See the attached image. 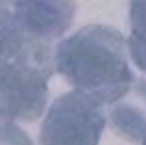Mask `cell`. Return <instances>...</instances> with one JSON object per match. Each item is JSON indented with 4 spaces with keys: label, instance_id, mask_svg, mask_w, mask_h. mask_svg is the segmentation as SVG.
<instances>
[{
    "label": "cell",
    "instance_id": "7",
    "mask_svg": "<svg viewBox=\"0 0 146 145\" xmlns=\"http://www.w3.org/2000/svg\"><path fill=\"white\" fill-rule=\"evenodd\" d=\"M19 28L13 14L6 8L0 7V49Z\"/></svg>",
    "mask_w": 146,
    "mask_h": 145
},
{
    "label": "cell",
    "instance_id": "6",
    "mask_svg": "<svg viewBox=\"0 0 146 145\" xmlns=\"http://www.w3.org/2000/svg\"><path fill=\"white\" fill-rule=\"evenodd\" d=\"M0 145H33L31 139L12 121L0 124Z\"/></svg>",
    "mask_w": 146,
    "mask_h": 145
},
{
    "label": "cell",
    "instance_id": "3",
    "mask_svg": "<svg viewBox=\"0 0 146 145\" xmlns=\"http://www.w3.org/2000/svg\"><path fill=\"white\" fill-rule=\"evenodd\" d=\"M104 103L74 90L56 98L43 121L41 145H98L105 126Z\"/></svg>",
    "mask_w": 146,
    "mask_h": 145
},
{
    "label": "cell",
    "instance_id": "4",
    "mask_svg": "<svg viewBox=\"0 0 146 145\" xmlns=\"http://www.w3.org/2000/svg\"><path fill=\"white\" fill-rule=\"evenodd\" d=\"M14 18L26 33L49 43L71 26L75 13L74 0H19Z\"/></svg>",
    "mask_w": 146,
    "mask_h": 145
},
{
    "label": "cell",
    "instance_id": "2",
    "mask_svg": "<svg viewBox=\"0 0 146 145\" xmlns=\"http://www.w3.org/2000/svg\"><path fill=\"white\" fill-rule=\"evenodd\" d=\"M48 43L22 30L0 50V120H38L48 99V80L52 73Z\"/></svg>",
    "mask_w": 146,
    "mask_h": 145
},
{
    "label": "cell",
    "instance_id": "8",
    "mask_svg": "<svg viewBox=\"0 0 146 145\" xmlns=\"http://www.w3.org/2000/svg\"><path fill=\"white\" fill-rule=\"evenodd\" d=\"M19 0H0V7H4L9 4H15Z\"/></svg>",
    "mask_w": 146,
    "mask_h": 145
},
{
    "label": "cell",
    "instance_id": "1",
    "mask_svg": "<svg viewBox=\"0 0 146 145\" xmlns=\"http://www.w3.org/2000/svg\"><path fill=\"white\" fill-rule=\"evenodd\" d=\"M55 62L58 72L77 90L103 103L122 97L133 81L125 39L110 26L80 29L58 45Z\"/></svg>",
    "mask_w": 146,
    "mask_h": 145
},
{
    "label": "cell",
    "instance_id": "5",
    "mask_svg": "<svg viewBox=\"0 0 146 145\" xmlns=\"http://www.w3.org/2000/svg\"><path fill=\"white\" fill-rule=\"evenodd\" d=\"M111 121L115 127L124 136L136 143L144 139L145 115L131 105L120 104L111 113Z\"/></svg>",
    "mask_w": 146,
    "mask_h": 145
}]
</instances>
